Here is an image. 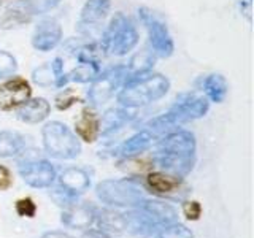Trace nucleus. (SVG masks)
Returning <instances> with one entry per match:
<instances>
[{
  "instance_id": "bb28decb",
  "label": "nucleus",
  "mask_w": 254,
  "mask_h": 238,
  "mask_svg": "<svg viewBox=\"0 0 254 238\" xmlns=\"http://www.w3.org/2000/svg\"><path fill=\"white\" fill-rule=\"evenodd\" d=\"M16 213L22 218H34L37 213V205L29 197L19 198V200L16 202Z\"/></svg>"
},
{
  "instance_id": "aec40b11",
  "label": "nucleus",
  "mask_w": 254,
  "mask_h": 238,
  "mask_svg": "<svg viewBox=\"0 0 254 238\" xmlns=\"http://www.w3.org/2000/svg\"><path fill=\"white\" fill-rule=\"evenodd\" d=\"M119 83V76L116 75V70L111 71V73L105 75L97 84H94V87L91 89V99L95 102V103H100L103 100H107L113 89L118 86Z\"/></svg>"
},
{
  "instance_id": "2eb2a0df",
  "label": "nucleus",
  "mask_w": 254,
  "mask_h": 238,
  "mask_svg": "<svg viewBox=\"0 0 254 238\" xmlns=\"http://www.w3.org/2000/svg\"><path fill=\"white\" fill-rule=\"evenodd\" d=\"M141 210H145L156 224H172V222L177 221L178 218V213L177 210L173 208L172 205L169 203H164V202H159V200H143V203L140 205Z\"/></svg>"
},
{
  "instance_id": "7c9ffc66",
  "label": "nucleus",
  "mask_w": 254,
  "mask_h": 238,
  "mask_svg": "<svg viewBox=\"0 0 254 238\" xmlns=\"http://www.w3.org/2000/svg\"><path fill=\"white\" fill-rule=\"evenodd\" d=\"M78 99L75 97V94L71 92V91H65V92H62L59 97H58V107L61 110H65L68 108L70 105H73V103L76 102Z\"/></svg>"
},
{
  "instance_id": "f3484780",
  "label": "nucleus",
  "mask_w": 254,
  "mask_h": 238,
  "mask_svg": "<svg viewBox=\"0 0 254 238\" xmlns=\"http://www.w3.org/2000/svg\"><path fill=\"white\" fill-rule=\"evenodd\" d=\"M75 125H76V133L79 135V138L87 143H92L100 133L99 118L95 116L89 108H84L81 111V116H79Z\"/></svg>"
},
{
  "instance_id": "72a5a7b5",
  "label": "nucleus",
  "mask_w": 254,
  "mask_h": 238,
  "mask_svg": "<svg viewBox=\"0 0 254 238\" xmlns=\"http://www.w3.org/2000/svg\"><path fill=\"white\" fill-rule=\"evenodd\" d=\"M84 238H110L107 234H103L102 230H91L89 234H86Z\"/></svg>"
},
{
  "instance_id": "7ed1b4c3",
  "label": "nucleus",
  "mask_w": 254,
  "mask_h": 238,
  "mask_svg": "<svg viewBox=\"0 0 254 238\" xmlns=\"http://www.w3.org/2000/svg\"><path fill=\"white\" fill-rule=\"evenodd\" d=\"M99 224L103 229L116 230V232H127L133 235H151L157 226L153 218L145 210L129 211V213H115V211H100Z\"/></svg>"
},
{
  "instance_id": "1a4fd4ad",
  "label": "nucleus",
  "mask_w": 254,
  "mask_h": 238,
  "mask_svg": "<svg viewBox=\"0 0 254 238\" xmlns=\"http://www.w3.org/2000/svg\"><path fill=\"white\" fill-rule=\"evenodd\" d=\"M141 21L145 22V26L149 32V40L151 46L154 48V53L167 58L173 53V42L172 37L167 32L165 24H162L157 18H154L153 13H149L146 10H141Z\"/></svg>"
},
{
  "instance_id": "c756f323",
  "label": "nucleus",
  "mask_w": 254,
  "mask_h": 238,
  "mask_svg": "<svg viewBox=\"0 0 254 238\" xmlns=\"http://www.w3.org/2000/svg\"><path fill=\"white\" fill-rule=\"evenodd\" d=\"M183 213H185V216L189 221H197L198 218H200V214H202V206L195 200L186 202L185 205H183Z\"/></svg>"
},
{
  "instance_id": "20e7f679",
  "label": "nucleus",
  "mask_w": 254,
  "mask_h": 238,
  "mask_svg": "<svg viewBox=\"0 0 254 238\" xmlns=\"http://www.w3.org/2000/svg\"><path fill=\"white\" fill-rule=\"evenodd\" d=\"M43 145L46 153L58 159H73L81 151L76 137L68 130L65 124L53 121L43 127Z\"/></svg>"
},
{
  "instance_id": "ddd939ff",
  "label": "nucleus",
  "mask_w": 254,
  "mask_h": 238,
  "mask_svg": "<svg viewBox=\"0 0 254 238\" xmlns=\"http://www.w3.org/2000/svg\"><path fill=\"white\" fill-rule=\"evenodd\" d=\"M146 182L149 189L159 195H172L175 192H178V189L181 187V181L178 177H175V175H170V173H162V172L149 173Z\"/></svg>"
},
{
  "instance_id": "f03ea898",
  "label": "nucleus",
  "mask_w": 254,
  "mask_h": 238,
  "mask_svg": "<svg viewBox=\"0 0 254 238\" xmlns=\"http://www.w3.org/2000/svg\"><path fill=\"white\" fill-rule=\"evenodd\" d=\"M169 91V81L161 75H149L135 78L129 86L119 94V102L126 107H140L146 105Z\"/></svg>"
},
{
  "instance_id": "412c9836",
  "label": "nucleus",
  "mask_w": 254,
  "mask_h": 238,
  "mask_svg": "<svg viewBox=\"0 0 254 238\" xmlns=\"http://www.w3.org/2000/svg\"><path fill=\"white\" fill-rule=\"evenodd\" d=\"M24 148V138L13 132H0V157L18 154Z\"/></svg>"
},
{
  "instance_id": "473e14b6",
  "label": "nucleus",
  "mask_w": 254,
  "mask_h": 238,
  "mask_svg": "<svg viewBox=\"0 0 254 238\" xmlns=\"http://www.w3.org/2000/svg\"><path fill=\"white\" fill-rule=\"evenodd\" d=\"M42 238H75V237L64 234V232H46V234H43Z\"/></svg>"
},
{
  "instance_id": "39448f33",
  "label": "nucleus",
  "mask_w": 254,
  "mask_h": 238,
  "mask_svg": "<svg viewBox=\"0 0 254 238\" xmlns=\"http://www.w3.org/2000/svg\"><path fill=\"white\" fill-rule=\"evenodd\" d=\"M97 195L102 202L115 206H140L145 194L130 179H105L97 184Z\"/></svg>"
},
{
  "instance_id": "f257e3e1",
  "label": "nucleus",
  "mask_w": 254,
  "mask_h": 238,
  "mask_svg": "<svg viewBox=\"0 0 254 238\" xmlns=\"http://www.w3.org/2000/svg\"><path fill=\"white\" fill-rule=\"evenodd\" d=\"M156 161L167 173L178 178L188 175L195 162L194 135L185 130L167 135L159 145Z\"/></svg>"
},
{
  "instance_id": "9b49d317",
  "label": "nucleus",
  "mask_w": 254,
  "mask_h": 238,
  "mask_svg": "<svg viewBox=\"0 0 254 238\" xmlns=\"http://www.w3.org/2000/svg\"><path fill=\"white\" fill-rule=\"evenodd\" d=\"M61 42V26L56 21H42L35 29L32 43L40 51H50Z\"/></svg>"
},
{
  "instance_id": "2f4dec72",
  "label": "nucleus",
  "mask_w": 254,
  "mask_h": 238,
  "mask_svg": "<svg viewBox=\"0 0 254 238\" xmlns=\"http://www.w3.org/2000/svg\"><path fill=\"white\" fill-rule=\"evenodd\" d=\"M11 182H13V178H11L10 170H8L6 167L0 165V190L8 189L11 186Z\"/></svg>"
},
{
  "instance_id": "4be33fe9",
  "label": "nucleus",
  "mask_w": 254,
  "mask_h": 238,
  "mask_svg": "<svg viewBox=\"0 0 254 238\" xmlns=\"http://www.w3.org/2000/svg\"><path fill=\"white\" fill-rule=\"evenodd\" d=\"M127 119H129V113H126L123 110H111L105 115V118L100 122V132L102 133H110L119 127H123Z\"/></svg>"
},
{
  "instance_id": "4468645a",
  "label": "nucleus",
  "mask_w": 254,
  "mask_h": 238,
  "mask_svg": "<svg viewBox=\"0 0 254 238\" xmlns=\"http://www.w3.org/2000/svg\"><path fill=\"white\" fill-rule=\"evenodd\" d=\"M110 10V0H89L81 11V19H79V30L84 27H95V24L103 21Z\"/></svg>"
},
{
  "instance_id": "a878e982",
  "label": "nucleus",
  "mask_w": 254,
  "mask_h": 238,
  "mask_svg": "<svg viewBox=\"0 0 254 238\" xmlns=\"http://www.w3.org/2000/svg\"><path fill=\"white\" fill-rule=\"evenodd\" d=\"M95 75H97V65H95L94 62H83L81 65H78L73 73H71V79H75V81H79V83H86L92 79Z\"/></svg>"
},
{
  "instance_id": "6ab92c4d",
  "label": "nucleus",
  "mask_w": 254,
  "mask_h": 238,
  "mask_svg": "<svg viewBox=\"0 0 254 238\" xmlns=\"http://www.w3.org/2000/svg\"><path fill=\"white\" fill-rule=\"evenodd\" d=\"M151 145V133L148 130L140 132L137 135H133L132 138H129L126 143H123L119 146L118 153L123 154L124 157H130V156H137L143 151H146Z\"/></svg>"
},
{
  "instance_id": "cd10ccee",
  "label": "nucleus",
  "mask_w": 254,
  "mask_h": 238,
  "mask_svg": "<svg viewBox=\"0 0 254 238\" xmlns=\"http://www.w3.org/2000/svg\"><path fill=\"white\" fill-rule=\"evenodd\" d=\"M14 70H16V60L10 54L0 51V78L11 75Z\"/></svg>"
},
{
  "instance_id": "9d476101",
  "label": "nucleus",
  "mask_w": 254,
  "mask_h": 238,
  "mask_svg": "<svg viewBox=\"0 0 254 238\" xmlns=\"http://www.w3.org/2000/svg\"><path fill=\"white\" fill-rule=\"evenodd\" d=\"M34 11L30 10L27 0H0V27L13 29L27 24Z\"/></svg>"
},
{
  "instance_id": "5701e85b",
  "label": "nucleus",
  "mask_w": 254,
  "mask_h": 238,
  "mask_svg": "<svg viewBox=\"0 0 254 238\" xmlns=\"http://www.w3.org/2000/svg\"><path fill=\"white\" fill-rule=\"evenodd\" d=\"M205 91L208 94V97L214 102H221L226 97L227 92V86H226V79L221 75H211L205 79Z\"/></svg>"
},
{
  "instance_id": "6e6552de",
  "label": "nucleus",
  "mask_w": 254,
  "mask_h": 238,
  "mask_svg": "<svg viewBox=\"0 0 254 238\" xmlns=\"http://www.w3.org/2000/svg\"><path fill=\"white\" fill-rule=\"evenodd\" d=\"M30 84L24 78L16 76L0 84V110L10 111L21 107L30 99Z\"/></svg>"
},
{
  "instance_id": "c85d7f7f",
  "label": "nucleus",
  "mask_w": 254,
  "mask_h": 238,
  "mask_svg": "<svg viewBox=\"0 0 254 238\" xmlns=\"http://www.w3.org/2000/svg\"><path fill=\"white\" fill-rule=\"evenodd\" d=\"M61 0H27V3L30 6V10L35 13H46L51 8H54Z\"/></svg>"
},
{
  "instance_id": "a211bd4d",
  "label": "nucleus",
  "mask_w": 254,
  "mask_h": 238,
  "mask_svg": "<svg viewBox=\"0 0 254 238\" xmlns=\"http://www.w3.org/2000/svg\"><path fill=\"white\" fill-rule=\"evenodd\" d=\"M61 184L64 187L70 189L71 192L79 194V192H84V190L91 186V178L84 170L71 167V169H67V170L62 172Z\"/></svg>"
},
{
  "instance_id": "0eeeda50",
  "label": "nucleus",
  "mask_w": 254,
  "mask_h": 238,
  "mask_svg": "<svg viewBox=\"0 0 254 238\" xmlns=\"http://www.w3.org/2000/svg\"><path fill=\"white\" fill-rule=\"evenodd\" d=\"M19 173L32 187H48L56 178L54 167L42 159H29L19 164Z\"/></svg>"
},
{
  "instance_id": "f8f14e48",
  "label": "nucleus",
  "mask_w": 254,
  "mask_h": 238,
  "mask_svg": "<svg viewBox=\"0 0 254 238\" xmlns=\"http://www.w3.org/2000/svg\"><path fill=\"white\" fill-rule=\"evenodd\" d=\"M95 219V213L89 208V206L75 203L68 206L65 211H62L61 221L67 227H75V229H89Z\"/></svg>"
},
{
  "instance_id": "423d86ee",
  "label": "nucleus",
  "mask_w": 254,
  "mask_h": 238,
  "mask_svg": "<svg viewBox=\"0 0 254 238\" xmlns=\"http://www.w3.org/2000/svg\"><path fill=\"white\" fill-rule=\"evenodd\" d=\"M137 45V30L123 14H116L103 37L105 50L113 54H126Z\"/></svg>"
},
{
  "instance_id": "dca6fc26",
  "label": "nucleus",
  "mask_w": 254,
  "mask_h": 238,
  "mask_svg": "<svg viewBox=\"0 0 254 238\" xmlns=\"http://www.w3.org/2000/svg\"><path fill=\"white\" fill-rule=\"evenodd\" d=\"M50 111H51V107L45 99H34V100H27L26 103H22L21 110L18 111V118L24 122L35 124L46 119L48 115H50Z\"/></svg>"
},
{
  "instance_id": "b1692460",
  "label": "nucleus",
  "mask_w": 254,
  "mask_h": 238,
  "mask_svg": "<svg viewBox=\"0 0 254 238\" xmlns=\"http://www.w3.org/2000/svg\"><path fill=\"white\" fill-rule=\"evenodd\" d=\"M156 238H194V234L186 226L172 222V224H167L161 230H157Z\"/></svg>"
},
{
  "instance_id": "393cba45",
  "label": "nucleus",
  "mask_w": 254,
  "mask_h": 238,
  "mask_svg": "<svg viewBox=\"0 0 254 238\" xmlns=\"http://www.w3.org/2000/svg\"><path fill=\"white\" fill-rule=\"evenodd\" d=\"M50 195L53 200L61 205V206H65V208H68V206L75 205L78 202V194L76 192H71L70 189L64 187L62 184L58 186V187H53L50 190Z\"/></svg>"
}]
</instances>
